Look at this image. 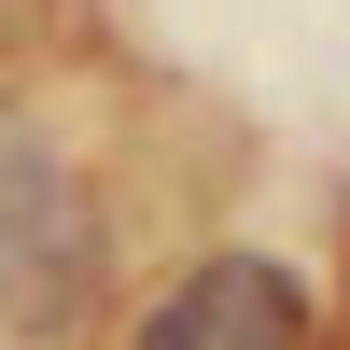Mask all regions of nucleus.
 I'll return each instance as SVG.
<instances>
[{
    "instance_id": "nucleus-1",
    "label": "nucleus",
    "mask_w": 350,
    "mask_h": 350,
    "mask_svg": "<svg viewBox=\"0 0 350 350\" xmlns=\"http://www.w3.org/2000/svg\"><path fill=\"white\" fill-rule=\"evenodd\" d=\"M98 267H112V239H98L84 168L14 140L0 154V336H70L98 308Z\"/></svg>"
},
{
    "instance_id": "nucleus-2",
    "label": "nucleus",
    "mask_w": 350,
    "mask_h": 350,
    "mask_svg": "<svg viewBox=\"0 0 350 350\" xmlns=\"http://www.w3.org/2000/svg\"><path fill=\"white\" fill-rule=\"evenodd\" d=\"M140 350H308V280L280 252H196L154 295Z\"/></svg>"
}]
</instances>
